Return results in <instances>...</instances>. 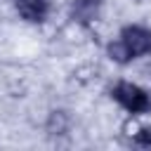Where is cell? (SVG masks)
<instances>
[{"label":"cell","instance_id":"obj_1","mask_svg":"<svg viewBox=\"0 0 151 151\" xmlns=\"http://www.w3.org/2000/svg\"><path fill=\"white\" fill-rule=\"evenodd\" d=\"M113 97L130 113H146V111H151V97L142 87H137L132 83H118L113 87Z\"/></svg>","mask_w":151,"mask_h":151},{"label":"cell","instance_id":"obj_2","mask_svg":"<svg viewBox=\"0 0 151 151\" xmlns=\"http://www.w3.org/2000/svg\"><path fill=\"white\" fill-rule=\"evenodd\" d=\"M120 42L125 45L130 57H142L151 52V31L142 26H125L120 33Z\"/></svg>","mask_w":151,"mask_h":151},{"label":"cell","instance_id":"obj_3","mask_svg":"<svg viewBox=\"0 0 151 151\" xmlns=\"http://www.w3.org/2000/svg\"><path fill=\"white\" fill-rule=\"evenodd\" d=\"M14 5L26 21H42L47 17V0H14Z\"/></svg>","mask_w":151,"mask_h":151},{"label":"cell","instance_id":"obj_4","mask_svg":"<svg viewBox=\"0 0 151 151\" xmlns=\"http://www.w3.org/2000/svg\"><path fill=\"white\" fill-rule=\"evenodd\" d=\"M97 7H99V0H78L76 5V17L80 21H90L97 17Z\"/></svg>","mask_w":151,"mask_h":151},{"label":"cell","instance_id":"obj_5","mask_svg":"<svg viewBox=\"0 0 151 151\" xmlns=\"http://www.w3.org/2000/svg\"><path fill=\"white\" fill-rule=\"evenodd\" d=\"M137 144L144 149H151V127H142L137 132Z\"/></svg>","mask_w":151,"mask_h":151}]
</instances>
